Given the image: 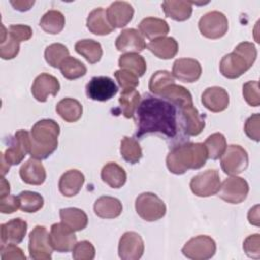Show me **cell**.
<instances>
[{
    "instance_id": "f5cc1de1",
    "label": "cell",
    "mask_w": 260,
    "mask_h": 260,
    "mask_svg": "<svg viewBox=\"0 0 260 260\" xmlns=\"http://www.w3.org/2000/svg\"><path fill=\"white\" fill-rule=\"evenodd\" d=\"M19 198L15 195H6L0 197V211L5 214H10L19 208Z\"/></svg>"
},
{
    "instance_id": "f1b7e54d",
    "label": "cell",
    "mask_w": 260,
    "mask_h": 260,
    "mask_svg": "<svg viewBox=\"0 0 260 260\" xmlns=\"http://www.w3.org/2000/svg\"><path fill=\"white\" fill-rule=\"evenodd\" d=\"M159 96L169 101L179 109L193 104L191 92L184 86L176 83H172L165 87L159 93Z\"/></svg>"
},
{
    "instance_id": "bcb514c9",
    "label": "cell",
    "mask_w": 260,
    "mask_h": 260,
    "mask_svg": "<svg viewBox=\"0 0 260 260\" xmlns=\"http://www.w3.org/2000/svg\"><path fill=\"white\" fill-rule=\"evenodd\" d=\"M243 95L248 105L252 107H258L260 105L259 82L256 80H251L244 83Z\"/></svg>"
},
{
    "instance_id": "1f68e13d",
    "label": "cell",
    "mask_w": 260,
    "mask_h": 260,
    "mask_svg": "<svg viewBox=\"0 0 260 260\" xmlns=\"http://www.w3.org/2000/svg\"><path fill=\"white\" fill-rule=\"evenodd\" d=\"M101 178L103 182L109 185L111 188H121L124 186L127 180V175L125 170L116 162L106 164L101 172Z\"/></svg>"
},
{
    "instance_id": "3957f363",
    "label": "cell",
    "mask_w": 260,
    "mask_h": 260,
    "mask_svg": "<svg viewBox=\"0 0 260 260\" xmlns=\"http://www.w3.org/2000/svg\"><path fill=\"white\" fill-rule=\"evenodd\" d=\"M60 126L52 119L38 121L30 130L29 154L36 159H46L58 147Z\"/></svg>"
},
{
    "instance_id": "7bdbcfd3",
    "label": "cell",
    "mask_w": 260,
    "mask_h": 260,
    "mask_svg": "<svg viewBox=\"0 0 260 260\" xmlns=\"http://www.w3.org/2000/svg\"><path fill=\"white\" fill-rule=\"evenodd\" d=\"M69 57V51L66 46L60 43H54L45 50V59L49 65L54 68L60 67L61 63Z\"/></svg>"
},
{
    "instance_id": "4fadbf2b",
    "label": "cell",
    "mask_w": 260,
    "mask_h": 260,
    "mask_svg": "<svg viewBox=\"0 0 260 260\" xmlns=\"http://www.w3.org/2000/svg\"><path fill=\"white\" fill-rule=\"evenodd\" d=\"M85 91L88 99L106 102L118 92V86L109 76H94L86 84Z\"/></svg>"
},
{
    "instance_id": "681fc988",
    "label": "cell",
    "mask_w": 260,
    "mask_h": 260,
    "mask_svg": "<svg viewBox=\"0 0 260 260\" xmlns=\"http://www.w3.org/2000/svg\"><path fill=\"white\" fill-rule=\"evenodd\" d=\"M2 260H25L26 257L22 250L15 244H1L0 247Z\"/></svg>"
},
{
    "instance_id": "816d5d0a",
    "label": "cell",
    "mask_w": 260,
    "mask_h": 260,
    "mask_svg": "<svg viewBox=\"0 0 260 260\" xmlns=\"http://www.w3.org/2000/svg\"><path fill=\"white\" fill-rule=\"evenodd\" d=\"M259 122H260V116L259 114H254L251 117H249L246 120L244 130L246 135L255 141H259L260 137V130H259Z\"/></svg>"
},
{
    "instance_id": "30bf717a",
    "label": "cell",
    "mask_w": 260,
    "mask_h": 260,
    "mask_svg": "<svg viewBox=\"0 0 260 260\" xmlns=\"http://www.w3.org/2000/svg\"><path fill=\"white\" fill-rule=\"evenodd\" d=\"M198 28L203 37L215 40L226 34L229 29V21L222 12L216 10L209 11L199 19Z\"/></svg>"
},
{
    "instance_id": "c3c4849f",
    "label": "cell",
    "mask_w": 260,
    "mask_h": 260,
    "mask_svg": "<svg viewBox=\"0 0 260 260\" xmlns=\"http://www.w3.org/2000/svg\"><path fill=\"white\" fill-rule=\"evenodd\" d=\"M243 249L247 256L259 259L260 258V235L254 234L248 236L243 244Z\"/></svg>"
},
{
    "instance_id": "ac0fdd59",
    "label": "cell",
    "mask_w": 260,
    "mask_h": 260,
    "mask_svg": "<svg viewBox=\"0 0 260 260\" xmlns=\"http://www.w3.org/2000/svg\"><path fill=\"white\" fill-rule=\"evenodd\" d=\"M116 48L123 53H139L146 48L142 35L135 28H126L116 39Z\"/></svg>"
},
{
    "instance_id": "7402d4cb",
    "label": "cell",
    "mask_w": 260,
    "mask_h": 260,
    "mask_svg": "<svg viewBox=\"0 0 260 260\" xmlns=\"http://www.w3.org/2000/svg\"><path fill=\"white\" fill-rule=\"evenodd\" d=\"M1 244H19L27 232L25 220L17 217L1 224Z\"/></svg>"
},
{
    "instance_id": "e575fe53",
    "label": "cell",
    "mask_w": 260,
    "mask_h": 260,
    "mask_svg": "<svg viewBox=\"0 0 260 260\" xmlns=\"http://www.w3.org/2000/svg\"><path fill=\"white\" fill-rule=\"evenodd\" d=\"M140 103V93L135 88L123 89L119 98L121 114L130 119L134 116L136 109Z\"/></svg>"
},
{
    "instance_id": "f6af8a7d",
    "label": "cell",
    "mask_w": 260,
    "mask_h": 260,
    "mask_svg": "<svg viewBox=\"0 0 260 260\" xmlns=\"http://www.w3.org/2000/svg\"><path fill=\"white\" fill-rule=\"evenodd\" d=\"M95 256V249L88 241H81L75 244L72 250V257L75 260H92Z\"/></svg>"
},
{
    "instance_id": "5b68a950",
    "label": "cell",
    "mask_w": 260,
    "mask_h": 260,
    "mask_svg": "<svg viewBox=\"0 0 260 260\" xmlns=\"http://www.w3.org/2000/svg\"><path fill=\"white\" fill-rule=\"evenodd\" d=\"M135 209L137 214L146 221L158 220L165 216L167 211L165 202L151 192H144L137 196Z\"/></svg>"
},
{
    "instance_id": "7c38bea8",
    "label": "cell",
    "mask_w": 260,
    "mask_h": 260,
    "mask_svg": "<svg viewBox=\"0 0 260 260\" xmlns=\"http://www.w3.org/2000/svg\"><path fill=\"white\" fill-rule=\"evenodd\" d=\"M218 197L231 204H239L243 202L249 193V185L247 181L241 177L231 176L220 183Z\"/></svg>"
},
{
    "instance_id": "db71d44e",
    "label": "cell",
    "mask_w": 260,
    "mask_h": 260,
    "mask_svg": "<svg viewBox=\"0 0 260 260\" xmlns=\"http://www.w3.org/2000/svg\"><path fill=\"white\" fill-rule=\"evenodd\" d=\"M248 219L251 224L259 225V205H255L248 212Z\"/></svg>"
},
{
    "instance_id": "8992f818",
    "label": "cell",
    "mask_w": 260,
    "mask_h": 260,
    "mask_svg": "<svg viewBox=\"0 0 260 260\" xmlns=\"http://www.w3.org/2000/svg\"><path fill=\"white\" fill-rule=\"evenodd\" d=\"M249 157L247 151L238 144L228 145L220 157L222 171L230 176H237L248 168Z\"/></svg>"
},
{
    "instance_id": "836d02e7",
    "label": "cell",
    "mask_w": 260,
    "mask_h": 260,
    "mask_svg": "<svg viewBox=\"0 0 260 260\" xmlns=\"http://www.w3.org/2000/svg\"><path fill=\"white\" fill-rule=\"evenodd\" d=\"M75 51L84 57L90 64L98 63L103 56V49L99 42L91 39H84L76 42Z\"/></svg>"
},
{
    "instance_id": "7a4b0ae2",
    "label": "cell",
    "mask_w": 260,
    "mask_h": 260,
    "mask_svg": "<svg viewBox=\"0 0 260 260\" xmlns=\"http://www.w3.org/2000/svg\"><path fill=\"white\" fill-rule=\"evenodd\" d=\"M208 158L204 143L186 142L174 146L167 155L166 164L169 171L175 175H182L188 170L202 168Z\"/></svg>"
},
{
    "instance_id": "9f6ffc18",
    "label": "cell",
    "mask_w": 260,
    "mask_h": 260,
    "mask_svg": "<svg viewBox=\"0 0 260 260\" xmlns=\"http://www.w3.org/2000/svg\"><path fill=\"white\" fill-rule=\"evenodd\" d=\"M0 197L6 196L9 194L10 192V185L9 183L6 181V179L4 178V176H2L1 178V184H0Z\"/></svg>"
},
{
    "instance_id": "74e56055",
    "label": "cell",
    "mask_w": 260,
    "mask_h": 260,
    "mask_svg": "<svg viewBox=\"0 0 260 260\" xmlns=\"http://www.w3.org/2000/svg\"><path fill=\"white\" fill-rule=\"evenodd\" d=\"M120 153L122 157L129 164H137L142 157V149L138 141L132 137L125 136L121 140Z\"/></svg>"
},
{
    "instance_id": "d4e9b609",
    "label": "cell",
    "mask_w": 260,
    "mask_h": 260,
    "mask_svg": "<svg viewBox=\"0 0 260 260\" xmlns=\"http://www.w3.org/2000/svg\"><path fill=\"white\" fill-rule=\"evenodd\" d=\"M146 47L155 57L162 60L174 58L179 50L178 42L172 37H162L152 40Z\"/></svg>"
},
{
    "instance_id": "f35d334b",
    "label": "cell",
    "mask_w": 260,
    "mask_h": 260,
    "mask_svg": "<svg viewBox=\"0 0 260 260\" xmlns=\"http://www.w3.org/2000/svg\"><path fill=\"white\" fill-rule=\"evenodd\" d=\"M60 71L62 75L69 80L77 79L82 77L86 74V67L85 65L74 57H67L60 65Z\"/></svg>"
},
{
    "instance_id": "8d00e7d4",
    "label": "cell",
    "mask_w": 260,
    "mask_h": 260,
    "mask_svg": "<svg viewBox=\"0 0 260 260\" xmlns=\"http://www.w3.org/2000/svg\"><path fill=\"white\" fill-rule=\"evenodd\" d=\"M118 63L121 69L129 70L138 77L142 76L146 71V62L144 58L136 53L123 54L120 56Z\"/></svg>"
},
{
    "instance_id": "277c9868",
    "label": "cell",
    "mask_w": 260,
    "mask_h": 260,
    "mask_svg": "<svg viewBox=\"0 0 260 260\" xmlns=\"http://www.w3.org/2000/svg\"><path fill=\"white\" fill-rule=\"evenodd\" d=\"M256 58L257 50L254 44L242 42L232 53L222 57L219 63L220 73L230 79L238 78L252 67Z\"/></svg>"
},
{
    "instance_id": "484cf974",
    "label": "cell",
    "mask_w": 260,
    "mask_h": 260,
    "mask_svg": "<svg viewBox=\"0 0 260 260\" xmlns=\"http://www.w3.org/2000/svg\"><path fill=\"white\" fill-rule=\"evenodd\" d=\"M93 210L99 217L112 219L118 217L122 213L123 206L118 198L111 196H102L95 200Z\"/></svg>"
},
{
    "instance_id": "ab89813d",
    "label": "cell",
    "mask_w": 260,
    "mask_h": 260,
    "mask_svg": "<svg viewBox=\"0 0 260 260\" xmlns=\"http://www.w3.org/2000/svg\"><path fill=\"white\" fill-rule=\"evenodd\" d=\"M205 148L207 150L208 158L210 159H218L223 154L226 148V139L223 134L216 132L209 135L204 141Z\"/></svg>"
},
{
    "instance_id": "4dcf8cb0",
    "label": "cell",
    "mask_w": 260,
    "mask_h": 260,
    "mask_svg": "<svg viewBox=\"0 0 260 260\" xmlns=\"http://www.w3.org/2000/svg\"><path fill=\"white\" fill-rule=\"evenodd\" d=\"M161 7L166 16L176 21H185L189 19L193 10L191 2L188 1L167 0L162 2Z\"/></svg>"
},
{
    "instance_id": "9c48e42d",
    "label": "cell",
    "mask_w": 260,
    "mask_h": 260,
    "mask_svg": "<svg viewBox=\"0 0 260 260\" xmlns=\"http://www.w3.org/2000/svg\"><path fill=\"white\" fill-rule=\"evenodd\" d=\"M216 252L215 241L205 235H200L190 239L182 248L185 257L192 260H207L213 257Z\"/></svg>"
},
{
    "instance_id": "6da1fadb",
    "label": "cell",
    "mask_w": 260,
    "mask_h": 260,
    "mask_svg": "<svg viewBox=\"0 0 260 260\" xmlns=\"http://www.w3.org/2000/svg\"><path fill=\"white\" fill-rule=\"evenodd\" d=\"M135 122L138 138L149 133L174 138L178 133L177 107L162 98L145 94L136 109Z\"/></svg>"
},
{
    "instance_id": "b9f144b4",
    "label": "cell",
    "mask_w": 260,
    "mask_h": 260,
    "mask_svg": "<svg viewBox=\"0 0 260 260\" xmlns=\"http://www.w3.org/2000/svg\"><path fill=\"white\" fill-rule=\"evenodd\" d=\"M2 34H1V41H0V57L3 60H11L19 52V43L15 41L1 24Z\"/></svg>"
},
{
    "instance_id": "7dc6e473",
    "label": "cell",
    "mask_w": 260,
    "mask_h": 260,
    "mask_svg": "<svg viewBox=\"0 0 260 260\" xmlns=\"http://www.w3.org/2000/svg\"><path fill=\"white\" fill-rule=\"evenodd\" d=\"M115 77H116V80L118 81L119 86L122 87V89L135 88L139 84L138 76L126 69L117 70L115 72Z\"/></svg>"
},
{
    "instance_id": "11a10c76",
    "label": "cell",
    "mask_w": 260,
    "mask_h": 260,
    "mask_svg": "<svg viewBox=\"0 0 260 260\" xmlns=\"http://www.w3.org/2000/svg\"><path fill=\"white\" fill-rule=\"evenodd\" d=\"M11 5L18 11L29 10L30 7L35 4V1H10Z\"/></svg>"
},
{
    "instance_id": "5bb4252c",
    "label": "cell",
    "mask_w": 260,
    "mask_h": 260,
    "mask_svg": "<svg viewBox=\"0 0 260 260\" xmlns=\"http://www.w3.org/2000/svg\"><path fill=\"white\" fill-rule=\"evenodd\" d=\"M144 252L141 236L135 232H126L119 241L118 254L122 260H138Z\"/></svg>"
},
{
    "instance_id": "4316f807",
    "label": "cell",
    "mask_w": 260,
    "mask_h": 260,
    "mask_svg": "<svg viewBox=\"0 0 260 260\" xmlns=\"http://www.w3.org/2000/svg\"><path fill=\"white\" fill-rule=\"evenodd\" d=\"M139 32L149 40H155L166 37L169 34L170 27L166 20L156 17L143 18L139 25Z\"/></svg>"
},
{
    "instance_id": "d6a6232c",
    "label": "cell",
    "mask_w": 260,
    "mask_h": 260,
    "mask_svg": "<svg viewBox=\"0 0 260 260\" xmlns=\"http://www.w3.org/2000/svg\"><path fill=\"white\" fill-rule=\"evenodd\" d=\"M56 112L59 116L68 123L77 122L82 116V105L75 99L65 98L56 106Z\"/></svg>"
},
{
    "instance_id": "f546056e",
    "label": "cell",
    "mask_w": 260,
    "mask_h": 260,
    "mask_svg": "<svg viewBox=\"0 0 260 260\" xmlns=\"http://www.w3.org/2000/svg\"><path fill=\"white\" fill-rule=\"evenodd\" d=\"M61 221L70 228L73 232H79L86 228L88 223V217L86 213L76 207H67L60 209Z\"/></svg>"
},
{
    "instance_id": "60d3db41",
    "label": "cell",
    "mask_w": 260,
    "mask_h": 260,
    "mask_svg": "<svg viewBox=\"0 0 260 260\" xmlns=\"http://www.w3.org/2000/svg\"><path fill=\"white\" fill-rule=\"evenodd\" d=\"M19 208L24 212H37L44 205V198L41 194L32 191H22L18 195Z\"/></svg>"
},
{
    "instance_id": "ee69618b",
    "label": "cell",
    "mask_w": 260,
    "mask_h": 260,
    "mask_svg": "<svg viewBox=\"0 0 260 260\" xmlns=\"http://www.w3.org/2000/svg\"><path fill=\"white\" fill-rule=\"evenodd\" d=\"M172 83H175L173 74L167 70H158L150 77L148 88L153 94L159 95L161 90Z\"/></svg>"
},
{
    "instance_id": "83f0119b",
    "label": "cell",
    "mask_w": 260,
    "mask_h": 260,
    "mask_svg": "<svg viewBox=\"0 0 260 260\" xmlns=\"http://www.w3.org/2000/svg\"><path fill=\"white\" fill-rule=\"evenodd\" d=\"M86 26L88 30L98 36H106L111 34L114 28L110 24L106 10L102 7L93 9L87 16Z\"/></svg>"
},
{
    "instance_id": "9a60e30c",
    "label": "cell",
    "mask_w": 260,
    "mask_h": 260,
    "mask_svg": "<svg viewBox=\"0 0 260 260\" xmlns=\"http://www.w3.org/2000/svg\"><path fill=\"white\" fill-rule=\"evenodd\" d=\"M50 242L53 249L57 252L67 253L73 250L75 244L77 243V238L74 232L61 221L52 224Z\"/></svg>"
},
{
    "instance_id": "8fae6325",
    "label": "cell",
    "mask_w": 260,
    "mask_h": 260,
    "mask_svg": "<svg viewBox=\"0 0 260 260\" xmlns=\"http://www.w3.org/2000/svg\"><path fill=\"white\" fill-rule=\"evenodd\" d=\"M219 187V174L214 169H209L197 174L190 182L191 191L198 197L212 196L218 192Z\"/></svg>"
},
{
    "instance_id": "d590c367",
    "label": "cell",
    "mask_w": 260,
    "mask_h": 260,
    "mask_svg": "<svg viewBox=\"0 0 260 260\" xmlns=\"http://www.w3.org/2000/svg\"><path fill=\"white\" fill-rule=\"evenodd\" d=\"M40 26L48 34L57 35L61 32L65 26V17L59 10H49L42 16Z\"/></svg>"
},
{
    "instance_id": "cb8c5ba5",
    "label": "cell",
    "mask_w": 260,
    "mask_h": 260,
    "mask_svg": "<svg viewBox=\"0 0 260 260\" xmlns=\"http://www.w3.org/2000/svg\"><path fill=\"white\" fill-rule=\"evenodd\" d=\"M84 180V175L80 171L68 170L59 180V191L66 197H73L81 190Z\"/></svg>"
},
{
    "instance_id": "ba28073f",
    "label": "cell",
    "mask_w": 260,
    "mask_h": 260,
    "mask_svg": "<svg viewBox=\"0 0 260 260\" xmlns=\"http://www.w3.org/2000/svg\"><path fill=\"white\" fill-rule=\"evenodd\" d=\"M30 151V133L26 130H18L11 138L9 146L5 152L0 154L9 166L20 164L25 155Z\"/></svg>"
},
{
    "instance_id": "d6986e66",
    "label": "cell",
    "mask_w": 260,
    "mask_h": 260,
    "mask_svg": "<svg viewBox=\"0 0 260 260\" xmlns=\"http://www.w3.org/2000/svg\"><path fill=\"white\" fill-rule=\"evenodd\" d=\"M181 125L185 134L196 136L202 132L205 127V120L193 104L187 105L180 109Z\"/></svg>"
},
{
    "instance_id": "f907efd6",
    "label": "cell",
    "mask_w": 260,
    "mask_h": 260,
    "mask_svg": "<svg viewBox=\"0 0 260 260\" xmlns=\"http://www.w3.org/2000/svg\"><path fill=\"white\" fill-rule=\"evenodd\" d=\"M8 34L18 43L27 41L32 36V29L28 25L12 24L8 28Z\"/></svg>"
},
{
    "instance_id": "603a6c76",
    "label": "cell",
    "mask_w": 260,
    "mask_h": 260,
    "mask_svg": "<svg viewBox=\"0 0 260 260\" xmlns=\"http://www.w3.org/2000/svg\"><path fill=\"white\" fill-rule=\"evenodd\" d=\"M19 176L24 183L39 186L45 182L47 174L41 160L31 157L21 166Z\"/></svg>"
},
{
    "instance_id": "2e32d148",
    "label": "cell",
    "mask_w": 260,
    "mask_h": 260,
    "mask_svg": "<svg viewBox=\"0 0 260 260\" xmlns=\"http://www.w3.org/2000/svg\"><path fill=\"white\" fill-rule=\"evenodd\" d=\"M202 68L200 63L192 58L177 59L173 64L172 74L174 77L183 82L192 83L197 81L201 76Z\"/></svg>"
},
{
    "instance_id": "ffe728a7",
    "label": "cell",
    "mask_w": 260,
    "mask_h": 260,
    "mask_svg": "<svg viewBox=\"0 0 260 260\" xmlns=\"http://www.w3.org/2000/svg\"><path fill=\"white\" fill-rule=\"evenodd\" d=\"M107 18L113 28H122L126 26L133 17L134 9L126 1H115L107 9Z\"/></svg>"
},
{
    "instance_id": "44dd1931",
    "label": "cell",
    "mask_w": 260,
    "mask_h": 260,
    "mask_svg": "<svg viewBox=\"0 0 260 260\" xmlns=\"http://www.w3.org/2000/svg\"><path fill=\"white\" fill-rule=\"evenodd\" d=\"M201 103L207 110L213 113H218L224 111L229 107L230 96L224 88L211 86L202 92Z\"/></svg>"
},
{
    "instance_id": "52a82bcc",
    "label": "cell",
    "mask_w": 260,
    "mask_h": 260,
    "mask_svg": "<svg viewBox=\"0 0 260 260\" xmlns=\"http://www.w3.org/2000/svg\"><path fill=\"white\" fill-rule=\"evenodd\" d=\"M53 247L50 242V234L43 225H36L29 234L28 252L34 260H50Z\"/></svg>"
},
{
    "instance_id": "e0dca14e",
    "label": "cell",
    "mask_w": 260,
    "mask_h": 260,
    "mask_svg": "<svg viewBox=\"0 0 260 260\" xmlns=\"http://www.w3.org/2000/svg\"><path fill=\"white\" fill-rule=\"evenodd\" d=\"M59 89L60 83L58 79L49 73H41L38 75L31 85L34 98L41 103L46 102L49 95H57Z\"/></svg>"
}]
</instances>
